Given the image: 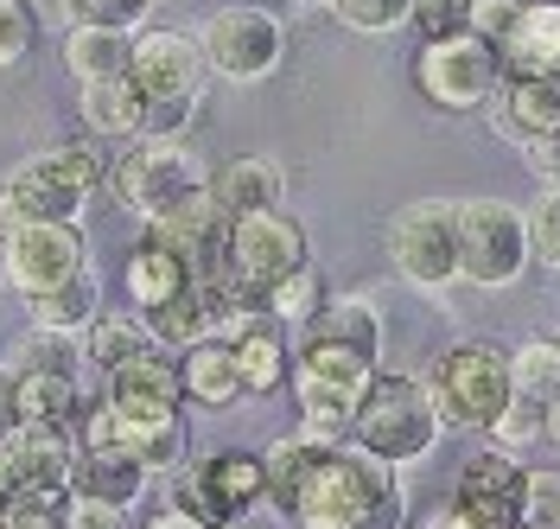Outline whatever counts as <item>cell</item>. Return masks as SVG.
Returning <instances> with one entry per match:
<instances>
[{
    "instance_id": "cell-60",
    "label": "cell",
    "mask_w": 560,
    "mask_h": 529,
    "mask_svg": "<svg viewBox=\"0 0 560 529\" xmlns=\"http://www.w3.org/2000/svg\"><path fill=\"white\" fill-rule=\"evenodd\" d=\"M555 529H560V517H555Z\"/></svg>"
},
{
    "instance_id": "cell-40",
    "label": "cell",
    "mask_w": 560,
    "mask_h": 529,
    "mask_svg": "<svg viewBox=\"0 0 560 529\" xmlns=\"http://www.w3.org/2000/svg\"><path fill=\"white\" fill-rule=\"evenodd\" d=\"M528 243H535V255H541L548 268H560V185H548V192L528 205Z\"/></svg>"
},
{
    "instance_id": "cell-30",
    "label": "cell",
    "mask_w": 560,
    "mask_h": 529,
    "mask_svg": "<svg viewBox=\"0 0 560 529\" xmlns=\"http://www.w3.org/2000/svg\"><path fill=\"white\" fill-rule=\"evenodd\" d=\"M65 65L77 71V83L128 77V65H135V33H121V26H70L65 33Z\"/></svg>"
},
{
    "instance_id": "cell-41",
    "label": "cell",
    "mask_w": 560,
    "mask_h": 529,
    "mask_svg": "<svg viewBox=\"0 0 560 529\" xmlns=\"http://www.w3.org/2000/svg\"><path fill=\"white\" fill-rule=\"evenodd\" d=\"M415 33L420 38L471 33V0H415Z\"/></svg>"
},
{
    "instance_id": "cell-15",
    "label": "cell",
    "mask_w": 560,
    "mask_h": 529,
    "mask_svg": "<svg viewBox=\"0 0 560 529\" xmlns=\"http://www.w3.org/2000/svg\"><path fill=\"white\" fill-rule=\"evenodd\" d=\"M77 268H90V243H83L77 223H13L7 230V281L26 300L70 281Z\"/></svg>"
},
{
    "instance_id": "cell-24",
    "label": "cell",
    "mask_w": 560,
    "mask_h": 529,
    "mask_svg": "<svg viewBox=\"0 0 560 529\" xmlns=\"http://www.w3.org/2000/svg\"><path fill=\"white\" fill-rule=\"evenodd\" d=\"M140 319L153 325V338H160L166 352H191V345L217 338V325H223V294L210 281H191L178 300H166V307H153V313H140Z\"/></svg>"
},
{
    "instance_id": "cell-16",
    "label": "cell",
    "mask_w": 560,
    "mask_h": 529,
    "mask_svg": "<svg viewBox=\"0 0 560 529\" xmlns=\"http://www.w3.org/2000/svg\"><path fill=\"white\" fill-rule=\"evenodd\" d=\"M230 223H236V217L223 211V205H217V192L205 185V192H191L185 205H173L166 217H153V223H147V237H153V243H166V249H178V255L191 262V275H198V281H217V275L230 268Z\"/></svg>"
},
{
    "instance_id": "cell-4",
    "label": "cell",
    "mask_w": 560,
    "mask_h": 529,
    "mask_svg": "<svg viewBox=\"0 0 560 529\" xmlns=\"http://www.w3.org/2000/svg\"><path fill=\"white\" fill-rule=\"evenodd\" d=\"M370 383H376V357L350 352V345H331V338H300V352H293L300 434H313V440H350Z\"/></svg>"
},
{
    "instance_id": "cell-43",
    "label": "cell",
    "mask_w": 560,
    "mask_h": 529,
    "mask_svg": "<svg viewBox=\"0 0 560 529\" xmlns=\"http://www.w3.org/2000/svg\"><path fill=\"white\" fill-rule=\"evenodd\" d=\"M528 13V0H471V33L490 38L503 51V38L516 33V20Z\"/></svg>"
},
{
    "instance_id": "cell-17",
    "label": "cell",
    "mask_w": 560,
    "mask_h": 529,
    "mask_svg": "<svg viewBox=\"0 0 560 529\" xmlns=\"http://www.w3.org/2000/svg\"><path fill=\"white\" fill-rule=\"evenodd\" d=\"M453 504L478 529H523L528 524V472L510 453H497V447H490V453L465 459Z\"/></svg>"
},
{
    "instance_id": "cell-57",
    "label": "cell",
    "mask_w": 560,
    "mask_h": 529,
    "mask_svg": "<svg viewBox=\"0 0 560 529\" xmlns=\"http://www.w3.org/2000/svg\"><path fill=\"white\" fill-rule=\"evenodd\" d=\"M0 529H13V517H7V510H0Z\"/></svg>"
},
{
    "instance_id": "cell-28",
    "label": "cell",
    "mask_w": 560,
    "mask_h": 529,
    "mask_svg": "<svg viewBox=\"0 0 560 529\" xmlns=\"http://www.w3.org/2000/svg\"><path fill=\"white\" fill-rule=\"evenodd\" d=\"M503 65L535 77H560V0H528L516 33L503 38Z\"/></svg>"
},
{
    "instance_id": "cell-29",
    "label": "cell",
    "mask_w": 560,
    "mask_h": 529,
    "mask_svg": "<svg viewBox=\"0 0 560 529\" xmlns=\"http://www.w3.org/2000/svg\"><path fill=\"white\" fill-rule=\"evenodd\" d=\"M300 338H331V345H350V352H363V357H383V319H376V307L363 294H345V300H325L300 325Z\"/></svg>"
},
{
    "instance_id": "cell-32",
    "label": "cell",
    "mask_w": 560,
    "mask_h": 529,
    "mask_svg": "<svg viewBox=\"0 0 560 529\" xmlns=\"http://www.w3.org/2000/svg\"><path fill=\"white\" fill-rule=\"evenodd\" d=\"M20 377V422H58L70 427L83 415L77 370H13Z\"/></svg>"
},
{
    "instance_id": "cell-59",
    "label": "cell",
    "mask_w": 560,
    "mask_h": 529,
    "mask_svg": "<svg viewBox=\"0 0 560 529\" xmlns=\"http://www.w3.org/2000/svg\"><path fill=\"white\" fill-rule=\"evenodd\" d=\"M153 7H166V0H153Z\"/></svg>"
},
{
    "instance_id": "cell-52",
    "label": "cell",
    "mask_w": 560,
    "mask_h": 529,
    "mask_svg": "<svg viewBox=\"0 0 560 529\" xmlns=\"http://www.w3.org/2000/svg\"><path fill=\"white\" fill-rule=\"evenodd\" d=\"M147 529H210V524H198L191 510H178V504H173V510H160V517H153Z\"/></svg>"
},
{
    "instance_id": "cell-26",
    "label": "cell",
    "mask_w": 560,
    "mask_h": 529,
    "mask_svg": "<svg viewBox=\"0 0 560 529\" xmlns=\"http://www.w3.org/2000/svg\"><path fill=\"white\" fill-rule=\"evenodd\" d=\"M26 313H33V325H45V332H90V325L103 319V275H96V268H77L70 281L33 294Z\"/></svg>"
},
{
    "instance_id": "cell-7",
    "label": "cell",
    "mask_w": 560,
    "mask_h": 529,
    "mask_svg": "<svg viewBox=\"0 0 560 529\" xmlns=\"http://www.w3.org/2000/svg\"><path fill=\"white\" fill-rule=\"evenodd\" d=\"M528 255V211L516 205H503V198H465L458 205V275L471 287H510L523 281Z\"/></svg>"
},
{
    "instance_id": "cell-18",
    "label": "cell",
    "mask_w": 560,
    "mask_h": 529,
    "mask_svg": "<svg viewBox=\"0 0 560 529\" xmlns=\"http://www.w3.org/2000/svg\"><path fill=\"white\" fill-rule=\"evenodd\" d=\"M128 77L140 83L147 103H166V96H205V45L191 33H173V26H153V33H135V65Z\"/></svg>"
},
{
    "instance_id": "cell-21",
    "label": "cell",
    "mask_w": 560,
    "mask_h": 529,
    "mask_svg": "<svg viewBox=\"0 0 560 529\" xmlns=\"http://www.w3.org/2000/svg\"><path fill=\"white\" fill-rule=\"evenodd\" d=\"M147 465L115 447H83L77 453V472H70V497H90V504H108V510H135L147 497Z\"/></svg>"
},
{
    "instance_id": "cell-34",
    "label": "cell",
    "mask_w": 560,
    "mask_h": 529,
    "mask_svg": "<svg viewBox=\"0 0 560 529\" xmlns=\"http://www.w3.org/2000/svg\"><path fill=\"white\" fill-rule=\"evenodd\" d=\"M325 300H331V294H325V275H318V262H300L293 275H280V281L261 294L268 319H280V325H306V319H313Z\"/></svg>"
},
{
    "instance_id": "cell-54",
    "label": "cell",
    "mask_w": 560,
    "mask_h": 529,
    "mask_svg": "<svg viewBox=\"0 0 560 529\" xmlns=\"http://www.w3.org/2000/svg\"><path fill=\"white\" fill-rule=\"evenodd\" d=\"M0 281H7V230H0Z\"/></svg>"
},
{
    "instance_id": "cell-22",
    "label": "cell",
    "mask_w": 560,
    "mask_h": 529,
    "mask_svg": "<svg viewBox=\"0 0 560 529\" xmlns=\"http://www.w3.org/2000/svg\"><path fill=\"white\" fill-rule=\"evenodd\" d=\"M178 370H185V402L191 409H236L243 389V364H236V345L230 338H205L191 352H178Z\"/></svg>"
},
{
    "instance_id": "cell-20",
    "label": "cell",
    "mask_w": 560,
    "mask_h": 529,
    "mask_svg": "<svg viewBox=\"0 0 560 529\" xmlns=\"http://www.w3.org/2000/svg\"><path fill=\"white\" fill-rule=\"evenodd\" d=\"M103 395L128 415H185V370L178 357H166V345L128 357L121 370L103 377Z\"/></svg>"
},
{
    "instance_id": "cell-51",
    "label": "cell",
    "mask_w": 560,
    "mask_h": 529,
    "mask_svg": "<svg viewBox=\"0 0 560 529\" xmlns=\"http://www.w3.org/2000/svg\"><path fill=\"white\" fill-rule=\"evenodd\" d=\"M13 529H65V510H13Z\"/></svg>"
},
{
    "instance_id": "cell-12",
    "label": "cell",
    "mask_w": 560,
    "mask_h": 529,
    "mask_svg": "<svg viewBox=\"0 0 560 529\" xmlns=\"http://www.w3.org/2000/svg\"><path fill=\"white\" fill-rule=\"evenodd\" d=\"M261 497H268V465H261V453H243V447H223L178 472V510H191L210 529L248 517Z\"/></svg>"
},
{
    "instance_id": "cell-45",
    "label": "cell",
    "mask_w": 560,
    "mask_h": 529,
    "mask_svg": "<svg viewBox=\"0 0 560 529\" xmlns=\"http://www.w3.org/2000/svg\"><path fill=\"white\" fill-rule=\"evenodd\" d=\"M560 517V472H528V524Z\"/></svg>"
},
{
    "instance_id": "cell-31",
    "label": "cell",
    "mask_w": 560,
    "mask_h": 529,
    "mask_svg": "<svg viewBox=\"0 0 560 529\" xmlns=\"http://www.w3.org/2000/svg\"><path fill=\"white\" fill-rule=\"evenodd\" d=\"M236 364H243V389L248 395H275L280 383H293V352L280 338V319H255L236 338Z\"/></svg>"
},
{
    "instance_id": "cell-6",
    "label": "cell",
    "mask_w": 560,
    "mask_h": 529,
    "mask_svg": "<svg viewBox=\"0 0 560 529\" xmlns=\"http://www.w3.org/2000/svg\"><path fill=\"white\" fill-rule=\"evenodd\" d=\"M510 77L503 51L478 33H453V38H420L415 51V90L433 108L446 115H471V108H490L497 83Z\"/></svg>"
},
{
    "instance_id": "cell-56",
    "label": "cell",
    "mask_w": 560,
    "mask_h": 529,
    "mask_svg": "<svg viewBox=\"0 0 560 529\" xmlns=\"http://www.w3.org/2000/svg\"><path fill=\"white\" fill-rule=\"evenodd\" d=\"M293 7H331V0H293Z\"/></svg>"
},
{
    "instance_id": "cell-36",
    "label": "cell",
    "mask_w": 560,
    "mask_h": 529,
    "mask_svg": "<svg viewBox=\"0 0 560 529\" xmlns=\"http://www.w3.org/2000/svg\"><path fill=\"white\" fill-rule=\"evenodd\" d=\"M7 364H13V370H77V364H90V357L77 345V332H45V325H33V332L7 352Z\"/></svg>"
},
{
    "instance_id": "cell-2",
    "label": "cell",
    "mask_w": 560,
    "mask_h": 529,
    "mask_svg": "<svg viewBox=\"0 0 560 529\" xmlns=\"http://www.w3.org/2000/svg\"><path fill=\"white\" fill-rule=\"evenodd\" d=\"M115 173V160L103 153L96 135L77 141H51L45 153H33L26 166H13L0 185V230L13 223H77L83 205L96 198Z\"/></svg>"
},
{
    "instance_id": "cell-5",
    "label": "cell",
    "mask_w": 560,
    "mask_h": 529,
    "mask_svg": "<svg viewBox=\"0 0 560 529\" xmlns=\"http://www.w3.org/2000/svg\"><path fill=\"white\" fill-rule=\"evenodd\" d=\"M440 434H446V422H440L427 383H415V377H383V370H376V383H370L363 409H357V427H350V440L363 453L388 459V465L427 459Z\"/></svg>"
},
{
    "instance_id": "cell-48",
    "label": "cell",
    "mask_w": 560,
    "mask_h": 529,
    "mask_svg": "<svg viewBox=\"0 0 560 529\" xmlns=\"http://www.w3.org/2000/svg\"><path fill=\"white\" fill-rule=\"evenodd\" d=\"M20 427V377H13V364H0V440Z\"/></svg>"
},
{
    "instance_id": "cell-9",
    "label": "cell",
    "mask_w": 560,
    "mask_h": 529,
    "mask_svg": "<svg viewBox=\"0 0 560 529\" xmlns=\"http://www.w3.org/2000/svg\"><path fill=\"white\" fill-rule=\"evenodd\" d=\"M388 255H395V275L427 294H446L453 281H465L458 275V205L446 198L401 205L388 217Z\"/></svg>"
},
{
    "instance_id": "cell-42",
    "label": "cell",
    "mask_w": 560,
    "mask_h": 529,
    "mask_svg": "<svg viewBox=\"0 0 560 529\" xmlns=\"http://www.w3.org/2000/svg\"><path fill=\"white\" fill-rule=\"evenodd\" d=\"M147 7H153V0H70L77 26H121V33H140Z\"/></svg>"
},
{
    "instance_id": "cell-27",
    "label": "cell",
    "mask_w": 560,
    "mask_h": 529,
    "mask_svg": "<svg viewBox=\"0 0 560 529\" xmlns=\"http://www.w3.org/2000/svg\"><path fill=\"white\" fill-rule=\"evenodd\" d=\"M210 192H217V205H223L230 217H248V211H280V198H287V173H280L275 160L248 153V160H230L223 173L210 179Z\"/></svg>"
},
{
    "instance_id": "cell-46",
    "label": "cell",
    "mask_w": 560,
    "mask_h": 529,
    "mask_svg": "<svg viewBox=\"0 0 560 529\" xmlns=\"http://www.w3.org/2000/svg\"><path fill=\"white\" fill-rule=\"evenodd\" d=\"M65 529H121V510L90 504V497H70L65 504Z\"/></svg>"
},
{
    "instance_id": "cell-35",
    "label": "cell",
    "mask_w": 560,
    "mask_h": 529,
    "mask_svg": "<svg viewBox=\"0 0 560 529\" xmlns=\"http://www.w3.org/2000/svg\"><path fill=\"white\" fill-rule=\"evenodd\" d=\"M510 377H516V395H535V402H555L560 395V338H528L510 352Z\"/></svg>"
},
{
    "instance_id": "cell-13",
    "label": "cell",
    "mask_w": 560,
    "mask_h": 529,
    "mask_svg": "<svg viewBox=\"0 0 560 529\" xmlns=\"http://www.w3.org/2000/svg\"><path fill=\"white\" fill-rule=\"evenodd\" d=\"M77 440L83 447H115V453L140 459L147 472H178L185 453H191V434H185V415H128L115 402H83L77 415Z\"/></svg>"
},
{
    "instance_id": "cell-14",
    "label": "cell",
    "mask_w": 560,
    "mask_h": 529,
    "mask_svg": "<svg viewBox=\"0 0 560 529\" xmlns=\"http://www.w3.org/2000/svg\"><path fill=\"white\" fill-rule=\"evenodd\" d=\"M300 262H313L306 255V230L293 223L287 211H248L230 223V281L243 287V294H268V287L280 281V275H293Z\"/></svg>"
},
{
    "instance_id": "cell-37",
    "label": "cell",
    "mask_w": 560,
    "mask_h": 529,
    "mask_svg": "<svg viewBox=\"0 0 560 529\" xmlns=\"http://www.w3.org/2000/svg\"><path fill=\"white\" fill-rule=\"evenodd\" d=\"M490 440H497V453H523V447H535V440H548V402L510 395V409L490 422Z\"/></svg>"
},
{
    "instance_id": "cell-44",
    "label": "cell",
    "mask_w": 560,
    "mask_h": 529,
    "mask_svg": "<svg viewBox=\"0 0 560 529\" xmlns=\"http://www.w3.org/2000/svg\"><path fill=\"white\" fill-rule=\"evenodd\" d=\"M205 96H166V103H147V128L140 135H160V141H185V128L198 122Z\"/></svg>"
},
{
    "instance_id": "cell-11",
    "label": "cell",
    "mask_w": 560,
    "mask_h": 529,
    "mask_svg": "<svg viewBox=\"0 0 560 529\" xmlns=\"http://www.w3.org/2000/svg\"><path fill=\"white\" fill-rule=\"evenodd\" d=\"M205 65L217 77H230V83H261V77L280 71V58H287V26H280L268 7H223V13H210L205 33Z\"/></svg>"
},
{
    "instance_id": "cell-25",
    "label": "cell",
    "mask_w": 560,
    "mask_h": 529,
    "mask_svg": "<svg viewBox=\"0 0 560 529\" xmlns=\"http://www.w3.org/2000/svg\"><path fill=\"white\" fill-rule=\"evenodd\" d=\"M191 281H198V275H191V262H185L178 249L153 243V237H140L135 255H128V268H121V287H128V300H135L140 313H153V307L178 300Z\"/></svg>"
},
{
    "instance_id": "cell-3",
    "label": "cell",
    "mask_w": 560,
    "mask_h": 529,
    "mask_svg": "<svg viewBox=\"0 0 560 529\" xmlns=\"http://www.w3.org/2000/svg\"><path fill=\"white\" fill-rule=\"evenodd\" d=\"M440 422L458 427V434H490V422L510 409L516 395V377H510V345L497 338H458L433 357V370L420 377Z\"/></svg>"
},
{
    "instance_id": "cell-33",
    "label": "cell",
    "mask_w": 560,
    "mask_h": 529,
    "mask_svg": "<svg viewBox=\"0 0 560 529\" xmlns=\"http://www.w3.org/2000/svg\"><path fill=\"white\" fill-rule=\"evenodd\" d=\"M153 345H160V338H153V325H147L140 313H103L90 332H83V357H90L103 377L108 370H121L128 357L153 352Z\"/></svg>"
},
{
    "instance_id": "cell-39",
    "label": "cell",
    "mask_w": 560,
    "mask_h": 529,
    "mask_svg": "<svg viewBox=\"0 0 560 529\" xmlns=\"http://www.w3.org/2000/svg\"><path fill=\"white\" fill-rule=\"evenodd\" d=\"M38 38V13L26 0H0V71H13Z\"/></svg>"
},
{
    "instance_id": "cell-8",
    "label": "cell",
    "mask_w": 560,
    "mask_h": 529,
    "mask_svg": "<svg viewBox=\"0 0 560 529\" xmlns=\"http://www.w3.org/2000/svg\"><path fill=\"white\" fill-rule=\"evenodd\" d=\"M115 198L140 217V223H153V217H166L173 205H185L191 192H205L210 173L198 166V153L185 141H160V135H140L121 160H115Z\"/></svg>"
},
{
    "instance_id": "cell-23",
    "label": "cell",
    "mask_w": 560,
    "mask_h": 529,
    "mask_svg": "<svg viewBox=\"0 0 560 529\" xmlns=\"http://www.w3.org/2000/svg\"><path fill=\"white\" fill-rule=\"evenodd\" d=\"M77 115L96 141H140L147 128V96H140L135 77H103V83H83Z\"/></svg>"
},
{
    "instance_id": "cell-19",
    "label": "cell",
    "mask_w": 560,
    "mask_h": 529,
    "mask_svg": "<svg viewBox=\"0 0 560 529\" xmlns=\"http://www.w3.org/2000/svg\"><path fill=\"white\" fill-rule=\"evenodd\" d=\"M490 122L497 135L516 147H535L560 135V77H535V71H510L490 96Z\"/></svg>"
},
{
    "instance_id": "cell-53",
    "label": "cell",
    "mask_w": 560,
    "mask_h": 529,
    "mask_svg": "<svg viewBox=\"0 0 560 529\" xmlns=\"http://www.w3.org/2000/svg\"><path fill=\"white\" fill-rule=\"evenodd\" d=\"M548 440H555V447H560V395H555V402H548Z\"/></svg>"
},
{
    "instance_id": "cell-47",
    "label": "cell",
    "mask_w": 560,
    "mask_h": 529,
    "mask_svg": "<svg viewBox=\"0 0 560 529\" xmlns=\"http://www.w3.org/2000/svg\"><path fill=\"white\" fill-rule=\"evenodd\" d=\"M528 153V173L541 179V185H560V135H548V141L523 147Z\"/></svg>"
},
{
    "instance_id": "cell-50",
    "label": "cell",
    "mask_w": 560,
    "mask_h": 529,
    "mask_svg": "<svg viewBox=\"0 0 560 529\" xmlns=\"http://www.w3.org/2000/svg\"><path fill=\"white\" fill-rule=\"evenodd\" d=\"M420 529H478V524H471L458 504H446V510H427V517H420Z\"/></svg>"
},
{
    "instance_id": "cell-58",
    "label": "cell",
    "mask_w": 560,
    "mask_h": 529,
    "mask_svg": "<svg viewBox=\"0 0 560 529\" xmlns=\"http://www.w3.org/2000/svg\"><path fill=\"white\" fill-rule=\"evenodd\" d=\"M523 529H555V524H523Z\"/></svg>"
},
{
    "instance_id": "cell-38",
    "label": "cell",
    "mask_w": 560,
    "mask_h": 529,
    "mask_svg": "<svg viewBox=\"0 0 560 529\" xmlns=\"http://www.w3.org/2000/svg\"><path fill=\"white\" fill-rule=\"evenodd\" d=\"M331 13L345 20L350 33L383 38V33H395V26H408V20H415V0H331Z\"/></svg>"
},
{
    "instance_id": "cell-1",
    "label": "cell",
    "mask_w": 560,
    "mask_h": 529,
    "mask_svg": "<svg viewBox=\"0 0 560 529\" xmlns=\"http://www.w3.org/2000/svg\"><path fill=\"white\" fill-rule=\"evenodd\" d=\"M268 465V504L293 517V529H401V465L363 453L357 440H313V434H280L261 453Z\"/></svg>"
},
{
    "instance_id": "cell-49",
    "label": "cell",
    "mask_w": 560,
    "mask_h": 529,
    "mask_svg": "<svg viewBox=\"0 0 560 529\" xmlns=\"http://www.w3.org/2000/svg\"><path fill=\"white\" fill-rule=\"evenodd\" d=\"M26 7L38 13V26H65V33L77 26V13H70V0H26Z\"/></svg>"
},
{
    "instance_id": "cell-55",
    "label": "cell",
    "mask_w": 560,
    "mask_h": 529,
    "mask_svg": "<svg viewBox=\"0 0 560 529\" xmlns=\"http://www.w3.org/2000/svg\"><path fill=\"white\" fill-rule=\"evenodd\" d=\"M223 529H268V524H248V517H236V524H223Z\"/></svg>"
},
{
    "instance_id": "cell-10",
    "label": "cell",
    "mask_w": 560,
    "mask_h": 529,
    "mask_svg": "<svg viewBox=\"0 0 560 529\" xmlns=\"http://www.w3.org/2000/svg\"><path fill=\"white\" fill-rule=\"evenodd\" d=\"M7 459H13V510H65L70 504V472H77V453L83 440L58 422H20L7 440Z\"/></svg>"
}]
</instances>
